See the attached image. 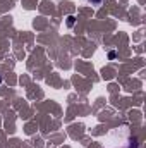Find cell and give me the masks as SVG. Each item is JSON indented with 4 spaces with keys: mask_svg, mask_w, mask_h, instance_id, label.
I'll list each match as a JSON object with an SVG mask.
<instances>
[{
    "mask_svg": "<svg viewBox=\"0 0 146 148\" xmlns=\"http://www.w3.org/2000/svg\"><path fill=\"white\" fill-rule=\"evenodd\" d=\"M0 83H2V76H0Z\"/></svg>",
    "mask_w": 146,
    "mask_h": 148,
    "instance_id": "6da1fadb",
    "label": "cell"
}]
</instances>
